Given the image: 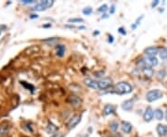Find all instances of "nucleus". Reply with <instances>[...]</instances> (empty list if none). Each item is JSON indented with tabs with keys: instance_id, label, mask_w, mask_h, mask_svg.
I'll return each instance as SVG.
<instances>
[{
	"instance_id": "39",
	"label": "nucleus",
	"mask_w": 167,
	"mask_h": 137,
	"mask_svg": "<svg viewBox=\"0 0 167 137\" xmlns=\"http://www.w3.org/2000/svg\"><path fill=\"white\" fill-rule=\"evenodd\" d=\"M165 119H166V121H167V109H166V112H165Z\"/></svg>"
},
{
	"instance_id": "33",
	"label": "nucleus",
	"mask_w": 167,
	"mask_h": 137,
	"mask_svg": "<svg viewBox=\"0 0 167 137\" xmlns=\"http://www.w3.org/2000/svg\"><path fill=\"white\" fill-rule=\"evenodd\" d=\"M50 137H63V134H55L53 135H51Z\"/></svg>"
},
{
	"instance_id": "10",
	"label": "nucleus",
	"mask_w": 167,
	"mask_h": 137,
	"mask_svg": "<svg viewBox=\"0 0 167 137\" xmlns=\"http://www.w3.org/2000/svg\"><path fill=\"white\" fill-rule=\"evenodd\" d=\"M145 61V65L146 67H155V66L158 65V59L155 57H148L147 59H144Z\"/></svg>"
},
{
	"instance_id": "18",
	"label": "nucleus",
	"mask_w": 167,
	"mask_h": 137,
	"mask_svg": "<svg viewBox=\"0 0 167 137\" xmlns=\"http://www.w3.org/2000/svg\"><path fill=\"white\" fill-rule=\"evenodd\" d=\"M154 117L157 121H162L164 119V111L161 108H157L154 111Z\"/></svg>"
},
{
	"instance_id": "34",
	"label": "nucleus",
	"mask_w": 167,
	"mask_h": 137,
	"mask_svg": "<svg viewBox=\"0 0 167 137\" xmlns=\"http://www.w3.org/2000/svg\"><path fill=\"white\" fill-rule=\"evenodd\" d=\"M37 18H38V15L37 14H32V15H31L30 16V19H37Z\"/></svg>"
},
{
	"instance_id": "22",
	"label": "nucleus",
	"mask_w": 167,
	"mask_h": 137,
	"mask_svg": "<svg viewBox=\"0 0 167 137\" xmlns=\"http://www.w3.org/2000/svg\"><path fill=\"white\" fill-rule=\"evenodd\" d=\"M21 85H23L26 88V89L30 90V91H31V93H34V89H36V88H34V85H30V83L25 82H23V81H21Z\"/></svg>"
},
{
	"instance_id": "26",
	"label": "nucleus",
	"mask_w": 167,
	"mask_h": 137,
	"mask_svg": "<svg viewBox=\"0 0 167 137\" xmlns=\"http://www.w3.org/2000/svg\"><path fill=\"white\" fill-rule=\"evenodd\" d=\"M99 12H102V13H105L107 10H108V5L107 4H103L102 6H100L99 7V10H98Z\"/></svg>"
},
{
	"instance_id": "21",
	"label": "nucleus",
	"mask_w": 167,
	"mask_h": 137,
	"mask_svg": "<svg viewBox=\"0 0 167 137\" xmlns=\"http://www.w3.org/2000/svg\"><path fill=\"white\" fill-rule=\"evenodd\" d=\"M159 55L162 59H167V47H162V49H160Z\"/></svg>"
},
{
	"instance_id": "37",
	"label": "nucleus",
	"mask_w": 167,
	"mask_h": 137,
	"mask_svg": "<svg viewBox=\"0 0 167 137\" xmlns=\"http://www.w3.org/2000/svg\"><path fill=\"white\" fill-rule=\"evenodd\" d=\"M99 32H96V33H95V32H94V33H93V34H94V35H98V34H99Z\"/></svg>"
},
{
	"instance_id": "40",
	"label": "nucleus",
	"mask_w": 167,
	"mask_h": 137,
	"mask_svg": "<svg viewBox=\"0 0 167 137\" xmlns=\"http://www.w3.org/2000/svg\"><path fill=\"white\" fill-rule=\"evenodd\" d=\"M0 34H1V30H0Z\"/></svg>"
},
{
	"instance_id": "35",
	"label": "nucleus",
	"mask_w": 167,
	"mask_h": 137,
	"mask_svg": "<svg viewBox=\"0 0 167 137\" xmlns=\"http://www.w3.org/2000/svg\"><path fill=\"white\" fill-rule=\"evenodd\" d=\"M51 27V24L50 23H48V24H45V25H43V28H49Z\"/></svg>"
},
{
	"instance_id": "12",
	"label": "nucleus",
	"mask_w": 167,
	"mask_h": 137,
	"mask_svg": "<svg viewBox=\"0 0 167 137\" xmlns=\"http://www.w3.org/2000/svg\"><path fill=\"white\" fill-rule=\"evenodd\" d=\"M134 107V102L132 100H125L124 103L122 104V108L125 110V111H130L133 109Z\"/></svg>"
},
{
	"instance_id": "24",
	"label": "nucleus",
	"mask_w": 167,
	"mask_h": 137,
	"mask_svg": "<svg viewBox=\"0 0 167 137\" xmlns=\"http://www.w3.org/2000/svg\"><path fill=\"white\" fill-rule=\"evenodd\" d=\"M92 11H93V10H92L91 7H85V8L83 10V13H84L85 15H87V16L90 15L91 13H92Z\"/></svg>"
},
{
	"instance_id": "19",
	"label": "nucleus",
	"mask_w": 167,
	"mask_h": 137,
	"mask_svg": "<svg viewBox=\"0 0 167 137\" xmlns=\"http://www.w3.org/2000/svg\"><path fill=\"white\" fill-rule=\"evenodd\" d=\"M65 53V46L63 45H59L57 46V56L60 57H62Z\"/></svg>"
},
{
	"instance_id": "20",
	"label": "nucleus",
	"mask_w": 167,
	"mask_h": 137,
	"mask_svg": "<svg viewBox=\"0 0 167 137\" xmlns=\"http://www.w3.org/2000/svg\"><path fill=\"white\" fill-rule=\"evenodd\" d=\"M165 77H166V72H165L164 70H160L159 72H157V78H158V80L162 81Z\"/></svg>"
},
{
	"instance_id": "23",
	"label": "nucleus",
	"mask_w": 167,
	"mask_h": 137,
	"mask_svg": "<svg viewBox=\"0 0 167 137\" xmlns=\"http://www.w3.org/2000/svg\"><path fill=\"white\" fill-rule=\"evenodd\" d=\"M110 128L112 132H117L119 129V124H118L117 121H112L110 123Z\"/></svg>"
},
{
	"instance_id": "11",
	"label": "nucleus",
	"mask_w": 167,
	"mask_h": 137,
	"mask_svg": "<svg viewBox=\"0 0 167 137\" xmlns=\"http://www.w3.org/2000/svg\"><path fill=\"white\" fill-rule=\"evenodd\" d=\"M121 128H122V131L124 132L125 134H130L132 129H133V126H132V124L128 121H122Z\"/></svg>"
},
{
	"instance_id": "29",
	"label": "nucleus",
	"mask_w": 167,
	"mask_h": 137,
	"mask_svg": "<svg viewBox=\"0 0 167 137\" xmlns=\"http://www.w3.org/2000/svg\"><path fill=\"white\" fill-rule=\"evenodd\" d=\"M94 74L96 75V77H101V76H103L104 72H102V70H100V72H96Z\"/></svg>"
},
{
	"instance_id": "25",
	"label": "nucleus",
	"mask_w": 167,
	"mask_h": 137,
	"mask_svg": "<svg viewBox=\"0 0 167 137\" xmlns=\"http://www.w3.org/2000/svg\"><path fill=\"white\" fill-rule=\"evenodd\" d=\"M68 21H69L70 23H71V22H73V23H75V22H84V20L81 19V18H73V19H70Z\"/></svg>"
},
{
	"instance_id": "27",
	"label": "nucleus",
	"mask_w": 167,
	"mask_h": 137,
	"mask_svg": "<svg viewBox=\"0 0 167 137\" xmlns=\"http://www.w3.org/2000/svg\"><path fill=\"white\" fill-rule=\"evenodd\" d=\"M21 2L23 4H25V5H29V4H33L34 1V0H21Z\"/></svg>"
},
{
	"instance_id": "14",
	"label": "nucleus",
	"mask_w": 167,
	"mask_h": 137,
	"mask_svg": "<svg viewBox=\"0 0 167 137\" xmlns=\"http://www.w3.org/2000/svg\"><path fill=\"white\" fill-rule=\"evenodd\" d=\"M142 72L147 78H151L153 76V74H154V70L151 67H144L142 69Z\"/></svg>"
},
{
	"instance_id": "7",
	"label": "nucleus",
	"mask_w": 167,
	"mask_h": 137,
	"mask_svg": "<svg viewBox=\"0 0 167 137\" xmlns=\"http://www.w3.org/2000/svg\"><path fill=\"white\" fill-rule=\"evenodd\" d=\"M153 116H154V111H153V109L151 107H148L146 108L144 112V115H143V119L145 121L147 122H149L152 119H153Z\"/></svg>"
},
{
	"instance_id": "16",
	"label": "nucleus",
	"mask_w": 167,
	"mask_h": 137,
	"mask_svg": "<svg viewBox=\"0 0 167 137\" xmlns=\"http://www.w3.org/2000/svg\"><path fill=\"white\" fill-rule=\"evenodd\" d=\"M114 107L112 105H110V104H108V105H106L104 107V110H103V112H104V114L105 115H111V114H112L113 112H114Z\"/></svg>"
},
{
	"instance_id": "31",
	"label": "nucleus",
	"mask_w": 167,
	"mask_h": 137,
	"mask_svg": "<svg viewBox=\"0 0 167 137\" xmlns=\"http://www.w3.org/2000/svg\"><path fill=\"white\" fill-rule=\"evenodd\" d=\"M159 2H160L159 0H155V1H153V2L151 3V7H155L158 5V4H159Z\"/></svg>"
},
{
	"instance_id": "6",
	"label": "nucleus",
	"mask_w": 167,
	"mask_h": 137,
	"mask_svg": "<svg viewBox=\"0 0 167 137\" xmlns=\"http://www.w3.org/2000/svg\"><path fill=\"white\" fill-rule=\"evenodd\" d=\"M112 85V80L111 78H103L101 79L99 82V87L100 90H105L107 89V88H109L110 86H111Z\"/></svg>"
},
{
	"instance_id": "2",
	"label": "nucleus",
	"mask_w": 167,
	"mask_h": 137,
	"mask_svg": "<svg viewBox=\"0 0 167 137\" xmlns=\"http://www.w3.org/2000/svg\"><path fill=\"white\" fill-rule=\"evenodd\" d=\"M164 96V94H162V92L158 90V89H155V90H151L147 93L146 95V100L148 102H154V101L158 100L162 98V97Z\"/></svg>"
},
{
	"instance_id": "17",
	"label": "nucleus",
	"mask_w": 167,
	"mask_h": 137,
	"mask_svg": "<svg viewBox=\"0 0 167 137\" xmlns=\"http://www.w3.org/2000/svg\"><path fill=\"white\" fill-rule=\"evenodd\" d=\"M8 129H10V127H8L6 123H2V124L0 125V137L6 135L8 132Z\"/></svg>"
},
{
	"instance_id": "30",
	"label": "nucleus",
	"mask_w": 167,
	"mask_h": 137,
	"mask_svg": "<svg viewBox=\"0 0 167 137\" xmlns=\"http://www.w3.org/2000/svg\"><path fill=\"white\" fill-rule=\"evenodd\" d=\"M114 12H115V6L112 5L111 8H110V14H113Z\"/></svg>"
},
{
	"instance_id": "5",
	"label": "nucleus",
	"mask_w": 167,
	"mask_h": 137,
	"mask_svg": "<svg viewBox=\"0 0 167 137\" xmlns=\"http://www.w3.org/2000/svg\"><path fill=\"white\" fill-rule=\"evenodd\" d=\"M80 121H81V116H80V115H74V116H73L68 121V122H67V128H68L69 130H71V129H73V128L75 127Z\"/></svg>"
},
{
	"instance_id": "13",
	"label": "nucleus",
	"mask_w": 167,
	"mask_h": 137,
	"mask_svg": "<svg viewBox=\"0 0 167 137\" xmlns=\"http://www.w3.org/2000/svg\"><path fill=\"white\" fill-rule=\"evenodd\" d=\"M157 132L161 136H166L167 135V126L164 124H159L157 126Z\"/></svg>"
},
{
	"instance_id": "15",
	"label": "nucleus",
	"mask_w": 167,
	"mask_h": 137,
	"mask_svg": "<svg viewBox=\"0 0 167 137\" xmlns=\"http://www.w3.org/2000/svg\"><path fill=\"white\" fill-rule=\"evenodd\" d=\"M58 130H59V127H57L52 122H48V124L47 126V132L48 134H56V132Z\"/></svg>"
},
{
	"instance_id": "3",
	"label": "nucleus",
	"mask_w": 167,
	"mask_h": 137,
	"mask_svg": "<svg viewBox=\"0 0 167 137\" xmlns=\"http://www.w3.org/2000/svg\"><path fill=\"white\" fill-rule=\"evenodd\" d=\"M53 4H54L53 0H43V1L37 3L36 5L33 7V10L34 11H43V10H46L47 8L52 7Z\"/></svg>"
},
{
	"instance_id": "32",
	"label": "nucleus",
	"mask_w": 167,
	"mask_h": 137,
	"mask_svg": "<svg viewBox=\"0 0 167 137\" xmlns=\"http://www.w3.org/2000/svg\"><path fill=\"white\" fill-rule=\"evenodd\" d=\"M108 41H109V43H113V41H114V39H113V36H112V35H111V34H110L109 35V39H108Z\"/></svg>"
},
{
	"instance_id": "28",
	"label": "nucleus",
	"mask_w": 167,
	"mask_h": 137,
	"mask_svg": "<svg viewBox=\"0 0 167 137\" xmlns=\"http://www.w3.org/2000/svg\"><path fill=\"white\" fill-rule=\"evenodd\" d=\"M118 32H119V33H120L121 34H123V35H125V34H126L125 29L123 28V27H120L119 29H118Z\"/></svg>"
},
{
	"instance_id": "36",
	"label": "nucleus",
	"mask_w": 167,
	"mask_h": 137,
	"mask_svg": "<svg viewBox=\"0 0 167 137\" xmlns=\"http://www.w3.org/2000/svg\"><path fill=\"white\" fill-rule=\"evenodd\" d=\"M101 18H102V19H107V18H109V15H108V14H105V13H104V14L101 16Z\"/></svg>"
},
{
	"instance_id": "4",
	"label": "nucleus",
	"mask_w": 167,
	"mask_h": 137,
	"mask_svg": "<svg viewBox=\"0 0 167 137\" xmlns=\"http://www.w3.org/2000/svg\"><path fill=\"white\" fill-rule=\"evenodd\" d=\"M82 99L79 97L78 95H70L68 98H67V103L70 104L73 108H78L80 107L81 104H82Z\"/></svg>"
},
{
	"instance_id": "38",
	"label": "nucleus",
	"mask_w": 167,
	"mask_h": 137,
	"mask_svg": "<svg viewBox=\"0 0 167 137\" xmlns=\"http://www.w3.org/2000/svg\"><path fill=\"white\" fill-rule=\"evenodd\" d=\"M79 29H81V30H83V29H85V27H84V26H80V27H79Z\"/></svg>"
},
{
	"instance_id": "1",
	"label": "nucleus",
	"mask_w": 167,
	"mask_h": 137,
	"mask_svg": "<svg viewBox=\"0 0 167 137\" xmlns=\"http://www.w3.org/2000/svg\"><path fill=\"white\" fill-rule=\"evenodd\" d=\"M133 91V87L130 83L126 82H120L115 85L113 88V92L117 95H127Z\"/></svg>"
},
{
	"instance_id": "8",
	"label": "nucleus",
	"mask_w": 167,
	"mask_h": 137,
	"mask_svg": "<svg viewBox=\"0 0 167 137\" xmlns=\"http://www.w3.org/2000/svg\"><path fill=\"white\" fill-rule=\"evenodd\" d=\"M144 52L148 57H155L157 54H159L160 49H159V47H157V46H149V47L146 48Z\"/></svg>"
},
{
	"instance_id": "9",
	"label": "nucleus",
	"mask_w": 167,
	"mask_h": 137,
	"mask_svg": "<svg viewBox=\"0 0 167 137\" xmlns=\"http://www.w3.org/2000/svg\"><path fill=\"white\" fill-rule=\"evenodd\" d=\"M84 82H85L86 85H87L88 87L92 88V89H95V90L99 89V82L92 80V79H90V78H86L85 80H84Z\"/></svg>"
}]
</instances>
